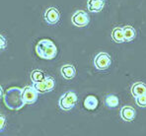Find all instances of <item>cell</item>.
Instances as JSON below:
<instances>
[{
    "label": "cell",
    "instance_id": "44dd1931",
    "mask_svg": "<svg viewBox=\"0 0 146 136\" xmlns=\"http://www.w3.org/2000/svg\"><path fill=\"white\" fill-rule=\"evenodd\" d=\"M7 46V42H6V38H4L2 34H0V51L4 50Z\"/></svg>",
    "mask_w": 146,
    "mask_h": 136
},
{
    "label": "cell",
    "instance_id": "ffe728a7",
    "mask_svg": "<svg viewBox=\"0 0 146 136\" xmlns=\"http://www.w3.org/2000/svg\"><path fill=\"white\" fill-rule=\"evenodd\" d=\"M6 127V117L3 114H0V132L3 131Z\"/></svg>",
    "mask_w": 146,
    "mask_h": 136
},
{
    "label": "cell",
    "instance_id": "9c48e42d",
    "mask_svg": "<svg viewBox=\"0 0 146 136\" xmlns=\"http://www.w3.org/2000/svg\"><path fill=\"white\" fill-rule=\"evenodd\" d=\"M105 0H88L87 7L90 12L98 13L104 9Z\"/></svg>",
    "mask_w": 146,
    "mask_h": 136
},
{
    "label": "cell",
    "instance_id": "8992f818",
    "mask_svg": "<svg viewBox=\"0 0 146 136\" xmlns=\"http://www.w3.org/2000/svg\"><path fill=\"white\" fill-rule=\"evenodd\" d=\"M89 16L85 11L83 10H78L72 15L71 17V22L73 25H75L76 27H86L89 24Z\"/></svg>",
    "mask_w": 146,
    "mask_h": 136
},
{
    "label": "cell",
    "instance_id": "ac0fdd59",
    "mask_svg": "<svg viewBox=\"0 0 146 136\" xmlns=\"http://www.w3.org/2000/svg\"><path fill=\"white\" fill-rule=\"evenodd\" d=\"M44 83H46V89H48V92L49 91H52L54 89V86H55V81L52 77H46L44 78Z\"/></svg>",
    "mask_w": 146,
    "mask_h": 136
},
{
    "label": "cell",
    "instance_id": "d6986e66",
    "mask_svg": "<svg viewBox=\"0 0 146 136\" xmlns=\"http://www.w3.org/2000/svg\"><path fill=\"white\" fill-rule=\"evenodd\" d=\"M135 103L138 107H146V95H142V96H139L137 98H135Z\"/></svg>",
    "mask_w": 146,
    "mask_h": 136
},
{
    "label": "cell",
    "instance_id": "6da1fadb",
    "mask_svg": "<svg viewBox=\"0 0 146 136\" xmlns=\"http://www.w3.org/2000/svg\"><path fill=\"white\" fill-rule=\"evenodd\" d=\"M3 102L6 107L12 111H19L25 105L22 99V89L19 87H11L6 90L3 95Z\"/></svg>",
    "mask_w": 146,
    "mask_h": 136
},
{
    "label": "cell",
    "instance_id": "277c9868",
    "mask_svg": "<svg viewBox=\"0 0 146 136\" xmlns=\"http://www.w3.org/2000/svg\"><path fill=\"white\" fill-rule=\"evenodd\" d=\"M111 63V56L107 52H99L94 59V65L98 70H107Z\"/></svg>",
    "mask_w": 146,
    "mask_h": 136
},
{
    "label": "cell",
    "instance_id": "e0dca14e",
    "mask_svg": "<svg viewBox=\"0 0 146 136\" xmlns=\"http://www.w3.org/2000/svg\"><path fill=\"white\" fill-rule=\"evenodd\" d=\"M33 87L35 88L36 91L38 93V94H44V93L48 92V89H46V83H44V81L34 83L33 84Z\"/></svg>",
    "mask_w": 146,
    "mask_h": 136
},
{
    "label": "cell",
    "instance_id": "ba28073f",
    "mask_svg": "<svg viewBox=\"0 0 146 136\" xmlns=\"http://www.w3.org/2000/svg\"><path fill=\"white\" fill-rule=\"evenodd\" d=\"M121 116L124 121H133L136 117V111L130 105H125V107H122L121 109Z\"/></svg>",
    "mask_w": 146,
    "mask_h": 136
},
{
    "label": "cell",
    "instance_id": "7402d4cb",
    "mask_svg": "<svg viewBox=\"0 0 146 136\" xmlns=\"http://www.w3.org/2000/svg\"><path fill=\"white\" fill-rule=\"evenodd\" d=\"M3 95H4V91H3V88L0 86V99L3 98Z\"/></svg>",
    "mask_w": 146,
    "mask_h": 136
},
{
    "label": "cell",
    "instance_id": "5bb4252c",
    "mask_svg": "<svg viewBox=\"0 0 146 136\" xmlns=\"http://www.w3.org/2000/svg\"><path fill=\"white\" fill-rule=\"evenodd\" d=\"M111 38L115 40V42H124V36H123V31L122 28L115 27L111 31Z\"/></svg>",
    "mask_w": 146,
    "mask_h": 136
},
{
    "label": "cell",
    "instance_id": "5b68a950",
    "mask_svg": "<svg viewBox=\"0 0 146 136\" xmlns=\"http://www.w3.org/2000/svg\"><path fill=\"white\" fill-rule=\"evenodd\" d=\"M38 93L33 86H26L22 89V99L25 105H32L38 100Z\"/></svg>",
    "mask_w": 146,
    "mask_h": 136
},
{
    "label": "cell",
    "instance_id": "7a4b0ae2",
    "mask_svg": "<svg viewBox=\"0 0 146 136\" xmlns=\"http://www.w3.org/2000/svg\"><path fill=\"white\" fill-rule=\"evenodd\" d=\"M36 52L40 58L46 60L53 59L57 54V47L50 40H40L36 45Z\"/></svg>",
    "mask_w": 146,
    "mask_h": 136
},
{
    "label": "cell",
    "instance_id": "30bf717a",
    "mask_svg": "<svg viewBox=\"0 0 146 136\" xmlns=\"http://www.w3.org/2000/svg\"><path fill=\"white\" fill-rule=\"evenodd\" d=\"M60 73L64 79L70 80L74 78L76 75V69L71 64H65L60 68Z\"/></svg>",
    "mask_w": 146,
    "mask_h": 136
},
{
    "label": "cell",
    "instance_id": "8fae6325",
    "mask_svg": "<svg viewBox=\"0 0 146 136\" xmlns=\"http://www.w3.org/2000/svg\"><path fill=\"white\" fill-rule=\"evenodd\" d=\"M131 95L134 98H137L142 95H146V85L142 82H136L131 87Z\"/></svg>",
    "mask_w": 146,
    "mask_h": 136
},
{
    "label": "cell",
    "instance_id": "4fadbf2b",
    "mask_svg": "<svg viewBox=\"0 0 146 136\" xmlns=\"http://www.w3.org/2000/svg\"><path fill=\"white\" fill-rule=\"evenodd\" d=\"M122 31H123V36H124V42H130V40H133L136 36V32L135 29L132 26H124L122 28Z\"/></svg>",
    "mask_w": 146,
    "mask_h": 136
},
{
    "label": "cell",
    "instance_id": "7c38bea8",
    "mask_svg": "<svg viewBox=\"0 0 146 136\" xmlns=\"http://www.w3.org/2000/svg\"><path fill=\"white\" fill-rule=\"evenodd\" d=\"M98 103H99L98 99L95 96H93V95L87 96L84 100V107L88 111H94V109H96L98 107Z\"/></svg>",
    "mask_w": 146,
    "mask_h": 136
},
{
    "label": "cell",
    "instance_id": "2e32d148",
    "mask_svg": "<svg viewBox=\"0 0 146 136\" xmlns=\"http://www.w3.org/2000/svg\"><path fill=\"white\" fill-rule=\"evenodd\" d=\"M105 103H106L107 107H115L119 105V101L115 95H108V96L105 98Z\"/></svg>",
    "mask_w": 146,
    "mask_h": 136
},
{
    "label": "cell",
    "instance_id": "9a60e30c",
    "mask_svg": "<svg viewBox=\"0 0 146 136\" xmlns=\"http://www.w3.org/2000/svg\"><path fill=\"white\" fill-rule=\"evenodd\" d=\"M46 78V75L42 71L38 70V69H35L32 71L31 73V80L33 83H36V82H42Z\"/></svg>",
    "mask_w": 146,
    "mask_h": 136
},
{
    "label": "cell",
    "instance_id": "52a82bcc",
    "mask_svg": "<svg viewBox=\"0 0 146 136\" xmlns=\"http://www.w3.org/2000/svg\"><path fill=\"white\" fill-rule=\"evenodd\" d=\"M44 20L49 25H54L60 19V13L55 7H49L44 12Z\"/></svg>",
    "mask_w": 146,
    "mask_h": 136
},
{
    "label": "cell",
    "instance_id": "3957f363",
    "mask_svg": "<svg viewBox=\"0 0 146 136\" xmlns=\"http://www.w3.org/2000/svg\"><path fill=\"white\" fill-rule=\"evenodd\" d=\"M77 103V95L73 91H68L60 97L58 101L59 107L62 111H71Z\"/></svg>",
    "mask_w": 146,
    "mask_h": 136
}]
</instances>
